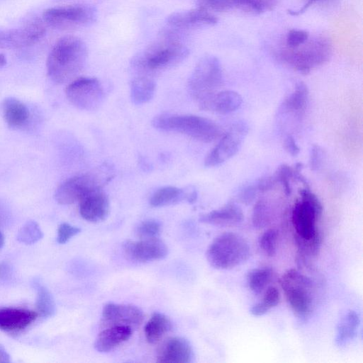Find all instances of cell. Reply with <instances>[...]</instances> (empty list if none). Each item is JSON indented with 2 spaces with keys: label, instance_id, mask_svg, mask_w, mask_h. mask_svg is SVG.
<instances>
[{
  "label": "cell",
  "instance_id": "1",
  "mask_svg": "<svg viewBox=\"0 0 363 363\" xmlns=\"http://www.w3.org/2000/svg\"><path fill=\"white\" fill-rule=\"evenodd\" d=\"M87 57L86 45L81 38L74 35L62 37L48 56L47 74L56 84L72 82L84 67Z\"/></svg>",
  "mask_w": 363,
  "mask_h": 363
},
{
  "label": "cell",
  "instance_id": "2",
  "mask_svg": "<svg viewBox=\"0 0 363 363\" xmlns=\"http://www.w3.org/2000/svg\"><path fill=\"white\" fill-rule=\"evenodd\" d=\"M189 53L184 44L168 33L134 56L130 64L138 74L152 77L157 72L179 65Z\"/></svg>",
  "mask_w": 363,
  "mask_h": 363
},
{
  "label": "cell",
  "instance_id": "3",
  "mask_svg": "<svg viewBox=\"0 0 363 363\" xmlns=\"http://www.w3.org/2000/svg\"><path fill=\"white\" fill-rule=\"evenodd\" d=\"M152 125L160 130L179 133L203 143H211L224 133L211 119L195 115L162 114L156 116Z\"/></svg>",
  "mask_w": 363,
  "mask_h": 363
},
{
  "label": "cell",
  "instance_id": "4",
  "mask_svg": "<svg viewBox=\"0 0 363 363\" xmlns=\"http://www.w3.org/2000/svg\"><path fill=\"white\" fill-rule=\"evenodd\" d=\"M208 262L217 269H230L245 262L250 256L247 242L232 232L218 235L206 251Z\"/></svg>",
  "mask_w": 363,
  "mask_h": 363
},
{
  "label": "cell",
  "instance_id": "5",
  "mask_svg": "<svg viewBox=\"0 0 363 363\" xmlns=\"http://www.w3.org/2000/svg\"><path fill=\"white\" fill-rule=\"evenodd\" d=\"M332 53L330 41L324 37L308 39L294 48H285L280 53L281 60L303 74L327 62Z\"/></svg>",
  "mask_w": 363,
  "mask_h": 363
},
{
  "label": "cell",
  "instance_id": "6",
  "mask_svg": "<svg viewBox=\"0 0 363 363\" xmlns=\"http://www.w3.org/2000/svg\"><path fill=\"white\" fill-rule=\"evenodd\" d=\"M286 301L293 313L306 318L313 311L315 285L312 279L296 269L286 271L279 279Z\"/></svg>",
  "mask_w": 363,
  "mask_h": 363
},
{
  "label": "cell",
  "instance_id": "7",
  "mask_svg": "<svg viewBox=\"0 0 363 363\" xmlns=\"http://www.w3.org/2000/svg\"><path fill=\"white\" fill-rule=\"evenodd\" d=\"M300 199L294 203L291 211V223L296 235L306 240L319 235L316 222L323 213V206L318 196L308 186L299 191Z\"/></svg>",
  "mask_w": 363,
  "mask_h": 363
},
{
  "label": "cell",
  "instance_id": "8",
  "mask_svg": "<svg viewBox=\"0 0 363 363\" xmlns=\"http://www.w3.org/2000/svg\"><path fill=\"white\" fill-rule=\"evenodd\" d=\"M223 84V72L220 60L213 55L201 57L188 81L191 96L196 101L216 92Z\"/></svg>",
  "mask_w": 363,
  "mask_h": 363
},
{
  "label": "cell",
  "instance_id": "9",
  "mask_svg": "<svg viewBox=\"0 0 363 363\" xmlns=\"http://www.w3.org/2000/svg\"><path fill=\"white\" fill-rule=\"evenodd\" d=\"M97 18L96 9L90 5L76 4L45 9L43 21L57 29H70L92 24Z\"/></svg>",
  "mask_w": 363,
  "mask_h": 363
},
{
  "label": "cell",
  "instance_id": "10",
  "mask_svg": "<svg viewBox=\"0 0 363 363\" xmlns=\"http://www.w3.org/2000/svg\"><path fill=\"white\" fill-rule=\"evenodd\" d=\"M65 94L69 102L79 109H97L104 99V91L99 80L93 77H80L72 80Z\"/></svg>",
  "mask_w": 363,
  "mask_h": 363
},
{
  "label": "cell",
  "instance_id": "11",
  "mask_svg": "<svg viewBox=\"0 0 363 363\" xmlns=\"http://www.w3.org/2000/svg\"><path fill=\"white\" fill-rule=\"evenodd\" d=\"M248 131V125L245 121L233 123L207 155L204 165L206 167H217L235 155L240 150Z\"/></svg>",
  "mask_w": 363,
  "mask_h": 363
},
{
  "label": "cell",
  "instance_id": "12",
  "mask_svg": "<svg viewBox=\"0 0 363 363\" xmlns=\"http://www.w3.org/2000/svg\"><path fill=\"white\" fill-rule=\"evenodd\" d=\"M45 28L38 21H30L16 28L0 30V49L13 50L33 45L43 38Z\"/></svg>",
  "mask_w": 363,
  "mask_h": 363
},
{
  "label": "cell",
  "instance_id": "13",
  "mask_svg": "<svg viewBox=\"0 0 363 363\" xmlns=\"http://www.w3.org/2000/svg\"><path fill=\"white\" fill-rule=\"evenodd\" d=\"M97 178L91 174L73 177L63 182L56 190L55 198L62 205L79 201L89 193L100 189Z\"/></svg>",
  "mask_w": 363,
  "mask_h": 363
},
{
  "label": "cell",
  "instance_id": "14",
  "mask_svg": "<svg viewBox=\"0 0 363 363\" xmlns=\"http://www.w3.org/2000/svg\"><path fill=\"white\" fill-rule=\"evenodd\" d=\"M125 255L131 260L147 262L164 258L168 249L165 243L157 238L127 240L123 245Z\"/></svg>",
  "mask_w": 363,
  "mask_h": 363
},
{
  "label": "cell",
  "instance_id": "15",
  "mask_svg": "<svg viewBox=\"0 0 363 363\" xmlns=\"http://www.w3.org/2000/svg\"><path fill=\"white\" fill-rule=\"evenodd\" d=\"M144 318L142 310L132 304L106 303L102 310L103 326H130L132 328L140 325Z\"/></svg>",
  "mask_w": 363,
  "mask_h": 363
},
{
  "label": "cell",
  "instance_id": "16",
  "mask_svg": "<svg viewBox=\"0 0 363 363\" xmlns=\"http://www.w3.org/2000/svg\"><path fill=\"white\" fill-rule=\"evenodd\" d=\"M217 18L201 8L177 11L167 18V25L174 29L189 30L210 27L217 23Z\"/></svg>",
  "mask_w": 363,
  "mask_h": 363
},
{
  "label": "cell",
  "instance_id": "17",
  "mask_svg": "<svg viewBox=\"0 0 363 363\" xmlns=\"http://www.w3.org/2000/svg\"><path fill=\"white\" fill-rule=\"evenodd\" d=\"M197 102L199 108L203 111L225 115L238 109L242 103V98L235 91H217Z\"/></svg>",
  "mask_w": 363,
  "mask_h": 363
},
{
  "label": "cell",
  "instance_id": "18",
  "mask_svg": "<svg viewBox=\"0 0 363 363\" xmlns=\"http://www.w3.org/2000/svg\"><path fill=\"white\" fill-rule=\"evenodd\" d=\"M79 202V213L87 221L100 222L104 220L108 214V199L101 188L89 193Z\"/></svg>",
  "mask_w": 363,
  "mask_h": 363
},
{
  "label": "cell",
  "instance_id": "19",
  "mask_svg": "<svg viewBox=\"0 0 363 363\" xmlns=\"http://www.w3.org/2000/svg\"><path fill=\"white\" fill-rule=\"evenodd\" d=\"M193 358L190 342L182 337L167 339L160 349L157 362L160 363H189Z\"/></svg>",
  "mask_w": 363,
  "mask_h": 363
},
{
  "label": "cell",
  "instance_id": "20",
  "mask_svg": "<svg viewBox=\"0 0 363 363\" xmlns=\"http://www.w3.org/2000/svg\"><path fill=\"white\" fill-rule=\"evenodd\" d=\"M35 311L21 308H0V330L9 333L19 332L37 318Z\"/></svg>",
  "mask_w": 363,
  "mask_h": 363
},
{
  "label": "cell",
  "instance_id": "21",
  "mask_svg": "<svg viewBox=\"0 0 363 363\" xmlns=\"http://www.w3.org/2000/svg\"><path fill=\"white\" fill-rule=\"evenodd\" d=\"M133 328L125 325L107 327L96 337L94 346L99 352H108L130 339Z\"/></svg>",
  "mask_w": 363,
  "mask_h": 363
},
{
  "label": "cell",
  "instance_id": "22",
  "mask_svg": "<svg viewBox=\"0 0 363 363\" xmlns=\"http://www.w3.org/2000/svg\"><path fill=\"white\" fill-rule=\"evenodd\" d=\"M243 217L242 209L237 204L229 202L218 209L201 215L199 221L216 226L225 227L240 223Z\"/></svg>",
  "mask_w": 363,
  "mask_h": 363
},
{
  "label": "cell",
  "instance_id": "23",
  "mask_svg": "<svg viewBox=\"0 0 363 363\" xmlns=\"http://www.w3.org/2000/svg\"><path fill=\"white\" fill-rule=\"evenodd\" d=\"M3 117L11 128H21L27 125L30 118L28 107L14 97H7L2 102Z\"/></svg>",
  "mask_w": 363,
  "mask_h": 363
},
{
  "label": "cell",
  "instance_id": "24",
  "mask_svg": "<svg viewBox=\"0 0 363 363\" xmlns=\"http://www.w3.org/2000/svg\"><path fill=\"white\" fill-rule=\"evenodd\" d=\"M308 99L309 91L307 85L303 82H299L281 104L279 113L301 115L306 110Z\"/></svg>",
  "mask_w": 363,
  "mask_h": 363
},
{
  "label": "cell",
  "instance_id": "25",
  "mask_svg": "<svg viewBox=\"0 0 363 363\" xmlns=\"http://www.w3.org/2000/svg\"><path fill=\"white\" fill-rule=\"evenodd\" d=\"M359 324V314L353 310L348 311L337 325L335 338L336 345L342 347L350 343L355 337Z\"/></svg>",
  "mask_w": 363,
  "mask_h": 363
},
{
  "label": "cell",
  "instance_id": "26",
  "mask_svg": "<svg viewBox=\"0 0 363 363\" xmlns=\"http://www.w3.org/2000/svg\"><path fill=\"white\" fill-rule=\"evenodd\" d=\"M156 84L152 77L138 74L130 84V97L133 104L141 105L154 96Z\"/></svg>",
  "mask_w": 363,
  "mask_h": 363
},
{
  "label": "cell",
  "instance_id": "27",
  "mask_svg": "<svg viewBox=\"0 0 363 363\" xmlns=\"http://www.w3.org/2000/svg\"><path fill=\"white\" fill-rule=\"evenodd\" d=\"M172 328L170 319L163 313L155 312L145 325V336L149 343L154 344L160 341Z\"/></svg>",
  "mask_w": 363,
  "mask_h": 363
},
{
  "label": "cell",
  "instance_id": "28",
  "mask_svg": "<svg viewBox=\"0 0 363 363\" xmlns=\"http://www.w3.org/2000/svg\"><path fill=\"white\" fill-rule=\"evenodd\" d=\"M189 191L175 187L164 186L157 189L151 196L150 204L153 207H162L187 200Z\"/></svg>",
  "mask_w": 363,
  "mask_h": 363
},
{
  "label": "cell",
  "instance_id": "29",
  "mask_svg": "<svg viewBox=\"0 0 363 363\" xmlns=\"http://www.w3.org/2000/svg\"><path fill=\"white\" fill-rule=\"evenodd\" d=\"M32 284L37 292L36 308L38 313L44 318L52 316L55 312V303L52 294L38 279L33 280Z\"/></svg>",
  "mask_w": 363,
  "mask_h": 363
},
{
  "label": "cell",
  "instance_id": "30",
  "mask_svg": "<svg viewBox=\"0 0 363 363\" xmlns=\"http://www.w3.org/2000/svg\"><path fill=\"white\" fill-rule=\"evenodd\" d=\"M273 277L272 270L269 268H255L247 273V283L255 294L261 293L271 282Z\"/></svg>",
  "mask_w": 363,
  "mask_h": 363
},
{
  "label": "cell",
  "instance_id": "31",
  "mask_svg": "<svg viewBox=\"0 0 363 363\" xmlns=\"http://www.w3.org/2000/svg\"><path fill=\"white\" fill-rule=\"evenodd\" d=\"M280 294L279 290L274 286H269L262 297V301L253 305L250 311L255 316L263 315L270 309L279 304Z\"/></svg>",
  "mask_w": 363,
  "mask_h": 363
},
{
  "label": "cell",
  "instance_id": "32",
  "mask_svg": "<svg viewBox=\"0 0 363 363\" xmlns=\"http://www.w3.org/2000/svg\"><path fill=\"white\" fill-rule=\"evenodd\" d=\"M234 6L250 13H262L272 10L278 0H233Z\"/></svg>",
  "mask_w": 363,
  "mask_h": 363
},
{
  "label": "cell",
  "instance_id": "33",
  "mask_svg": "<svg viewBox=\"0 0 363 363\" xmlns=\"http://www.w3.org/2000/svg\"><path fill=\"white\" fill-rule=\"evenodd\" d=\"M43 236L38 224L33 221H28L19 230L17 240L23 243L30 245L40 240Z\"/></svg>",
  "mask_w": 363,
  "mask_h": 363
},
{
  "label": "cell",
  "instance_id": "34",
  "mask_svg": "<svg viewBox=\"0 0 363 363\" xmlns=\"http://www.w3.org/2000/svg\"><path fill=\"white\" fill-rule=\"evenodd\" d=\"M252 220L255 227L263 228L268 225L270 220V208L267 202L260 199L254 206Z\"/></svg>",
  "mask_w": 363,
  "mask_h": 363
},
{
  "label": "cell",
  "instance_id": "35",
  "mask_svg": "<svg viewBox=\"0 0 363 363\" xmlns=\"http://www.w3.org/2000/svg\"><path fill=\"white\" fill-rule=\"evenodd\" d=\"M279 233L275 228L265 230L259 238L260 248L269 257H273L277 253Z\"/></svg>",
  "mask_w": 363,
  "mask_h": 363
},
{
  "label": "cell",
  "instance_id": "36",
  "mask_svg": "<svg viewBox=\"0 0 363 363\" xmlns=\"http://www.w3.org/2000/svg\"><path fill=\"white\" fill-rule=\"evenodd\" d=\"M277 183H280L286 195L289 196L291 193V180L294 179V168L286 164H281L273 175Z\"/></svg>",
  "mask_w": 363,
  "mask_h": 363
},
{
  "label": "cell",
  "instance_id": "37",
  "mask_svg": "<svg viewBox=\"0 0 363 363\" xmlns=\"http://www.w3.org/2000/svg\"><path fill=\"white\" fill-rule=\"evenodd\" d=\"M160 231V222L154 219H147L141 222L136 228V234L140 239L157 238Z\"/></svg>",
  "mask_w": 363,
  "mask_h": 363
},
{
  "label": "cell",
  "instance_id": "38",
  "mask_svg": "<svg viewBox=\"0 0 363 363\" xmlns=\"http://www.w3.org/2000/svg\"><path fill=\"white\" fill-rule=\"evenodd\" d=\"M198 7L208 11L223 12L234 6L233 0H194Z\"/></svg>",
  "mask_w": 363,
  "mask_h": 363
},
{
  "label": "cell",
  "instance_id": "39",
  "mask_svg": "<svg viewBox=\"0 0 363 363\" xmlns=\"http://www.w3.org/2000/svg\"><path fill=\"white\" fill-rule=\"evenodd\" d=\"M309 38V34L303 30L293 29L288 32L286 38L287 48H294L303 44Z\"/></svg>",
  "mask_w": 363,
  "mask_h": 363
},
{
  "label": "cell",
  "instance_id": "40",
  "mask_svg": "<svg viewBox=\"0 0 363 363\" xmlns=\"http://www.w3.org/2000/svg\"><path fill=\"white\" fill-rule=\"evenodd\" d=\"M80 231L81 229L79 228L73 226L67 223H63L60 224L58 228L57 241L60 244H65Z\"/></svg>",
  "mask_w": 363,
  "mask_h": 363
},
{
  "label": "cell",
  "instance_id": "41",
  "mask_svg": "<svg viewBox=\"0 0 363 363\" xmlns=\"http://www.w3.org/2000/svg\"><path fill=\"white\" fill-rule=\"evenodd\" d=\"M325 153L323 148L318 145H313L309 153V167L312 171L318 170L322 166Z\"/></svg>",
  "mask_w": 363,
  "mask_h": 363
},
{
  "label": "cell",
  "instance_id": "42",
  "mask_svg": "<svg viewBox=\"0 0 363 363\" xmlns=\"http://www.w3.org/2000/svg\"><path fill=\"white\" fill-rule=\"evenodd\" d=\"M257 191L256 183L247 184L240 189L238 198L242 203L249 204L255 199Z\"/></svg>",
  "mask_w": 363,
  "mask_h": 363
},
{
  "label": "cell",
  "instance_id": "43",
  "mask_svg": "<svg viewBox=\"0 0 363 363\" xmlns=\"http://www.w3.org/2000/svg\"><path fill=\"white\" fill-rule=\"evenodd\" d=\"M283 145L284 150L293 157H296L300 152L298 144L294 138L290 134L285 136Z\"/></svg>",
  "mask_w": 363,
  "mask_h": 363
},
{
  "label": "cell",
  "instance_id": "44",
  "mask_svg": "<svg viewBox=\"0 0 363 363\" xmlns=\"http://www.w3.org/2000/svg\"><path fill=\"white\" fill-rule=\"evenodd\" d=\"M255 183L258 191L261 192H264L273 189L277 182L274 176H270L261 178Z\"/></svg>",
  "mask_w": 363,
  "mask_h": 363
},
{
  "label": "cell",
  "instance_id": "45",
  "mask_svg": "<svg viewBox=\"0 0 363 363\" xmlns=\"http://www.w3.org/2000/svg\"><path fill=\"white\" fill-rule=\"evenodd\" d=\"M11 272V269L9 264L7 263H0V278H4L8 277Z\"/></svg>",
  "mask_w": 363,
  "mask_h": 363
},
{
  "label": "cell",
  "instance_id": "46",
  "mask_svg": "<svg viewBox=\"0 0 363 363\" xmlns=\"http://www.w3.org/2000/svg\"><path fill=\"white\" fill-rule=\"evenodd\" d=\"M10 357L4 347L0 345V362H10Z\"/></svg>",
  "mask_w": 363,
  "mask_h": 363
},
{
  "label": "cell",
  "instance_id": "47",
  "mask_svg": "<svg viewBox=\"0 0 363 363\" xmlns=\"http://www.w3.org/2000/svg\"><path fill=\"white\" fill-rule=\"evenodd\" d=\"M316 0H308L307 3L299 10L291 11H290V13L292 15H298L303 12L305 10L307 9L308 6H310L314 1Z\"/></svg>",
  "mask_w": 363,
  "mask_h": 363
},
{
  "label": "cell",
  "instance_id": "48",
  "mask_svg": "<svg viewBox=\"0 0 363 363\" xmlns=\"http://www.w3.org/2000/svg\"><path fill=\"white\" fill-rule=\"evenodd\" d=\"M6 64V59L4 54L0 53V68L3 67Z\"/></svg>",
  "mask_w": 363,
  "mask_h": 363
},
{
  "label": "cell",
  "instance_id": "49",
  "mask_svg": "<svg viewBox=\"0 0 363 363\" xmlns=\"http://www.w3.org/2000/svg\"><path fill=\"white\" fill-rule=\"evenodd\" d=\"M4 244V237L1 232H0V248L3 247Z\"/></svg>",
  "mask_w": 363,
  "mask_h": 363
},
{
  "label": "cell",
  "instance_id": "50",
  "mask_svg": "<svg viewBox=\"0 0 363 363\" xmlns=\"http://www.w3.org/2000/svg\"><path fill=\"white\" fill-rule=\"evenodd\" d=\"M4 219V215L2 212L0 211V223L3 221Z\"/></svg>",
  "mask_w": 363,
  "mask_h": 363
}]
</instances>
